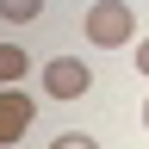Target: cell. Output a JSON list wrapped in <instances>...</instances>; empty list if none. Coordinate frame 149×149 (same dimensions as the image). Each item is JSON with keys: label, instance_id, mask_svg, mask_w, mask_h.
Wrapping results in <instances>:
<instances>
[{"label": "cell", "instance_id": "1", "mask_svg": "<svg viewBox=\"0 0 149 149\" xmlns=\"http://www.w3.org/2000/svg\"><path fill=\"white\" fill-rule=\"evenodd\" d=\"M87 37L93 44H130V31H137V19H130V6H87Z\"/></svg>", "mask_w": 149, "mask_h": 149}, {"label": "cell", "instance_id": "2", "mask_svg": "<svg viewBox=\"0 0 149 149\" xmlns=\"http://www.w3.org/2000/svg\"><path fill=\"white\" fill-rule=\"evenodd\" d=\"M87 87H93V74H87V62H74V56H56L44 68V93L50 100H81Z\"/></svg>", "mask_w": 149, "mask_h": 149}, {"label": "cell", "instance_id": "3", "mask_svg": "<svg viewBox=\"0 0 149 149\" xmlns=\"http://www.w3.org/2000/svg\"><path fill=\"white\" fill-rule=\"evenodd\" d=\"M31 130V100L19 87H0V143H19Z\"/></svg>", "mask_w": 149, "mask_h": 149}, {"label": "cell", "instance_id": "4", "mask_svg": "<svg viewBox=\"0 0 149 149\" xmlns=\"http://www.w3.org/2000/svg\"><path fill=\"white\" fill-rule=\"evenodd\" d=\"M19 74H25V50H19V44H0V87H13Z\"/></svg>", "mask_w": 149, "mask_h": 149}, {"label": "cell", "instance_id": "5", "mask_svg": "<svg viewBox=\"0 0 149 149\" xmlns=\"http://www.w3.org/2000/svg\"><path fill=\"white\" fill-rule=\"evenodd\" d=\"M0 13H6L13 25H25V19H37V0H6V6H0Z\"/></svg>", "mask_w": 149, "mask_h": 149}, {"label": "cell", "instance_id": "6", "mask_svg": "<svg viewBox=\"0 0 149 149\" xmlns=\"http://www.w3.org/2000/svg\"><path fill=\"white\" fill-rule=\"evenodd\" d=\"M50 149H100V143L81 137V130H62V137H50Z\"/></svg>", "mask_w": 149, "mask_h": 149}, {"label": "cell", "instance_id": "7", "mask_svg": "<svg viewBox=\"0 0 149 149\" xmlns=\"http://www.w3.org/2000/svg\"><path fill=\"white\" fill-rule=\"evenodd\" d=\"M137 68L149 74V37H143V44H137Z\"/></svg>", "mask_w": 149, "mask_h": 149}, {"label": "cell", "instance_id": "8", "mask_svg": "<svg viewBox=\"0 0 149 149\" xmlns=\"http://www.w3.org/2000/svg\"><path fill=\"white\" fill-rule=\"evenodd\" d=\"M143 124H149V106H143Z\"/></svg>", "mask_w": 149, "mask_h": 149}]
</instances>
